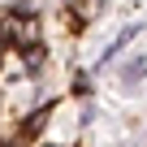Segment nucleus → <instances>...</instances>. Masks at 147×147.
<instances>
[{"instance_id":"1","label":"nucleus","mask_w":147,"mask_h":147,"mask_svg":"<svg viewBox=\"0 0 147 147\" xmlns=\"http://www.w3.org/2000/svg\"><path fill=\"white\" fill-rule=\"evenodd\" d=\"M138 78H147V61H143V56H138L134 65H125V69H121V82H138Z\"/></svg>"},{"instance_id":"3","label":"nucleus","mask_w":147,"mask_h":147,"mask_svg":"<svg viewBox=\"0 0 147 147\" xmlns=\"http://www.w3.org/2000/svg\"><path fill=\"white\" fill-rule=\"evenodd\" d=\"M39 65H43V52H39V48H35V52H30V56H26V69H39Z\"/></svg>"},{"instance_id":"2","label":"nucleus","mask_w":147,"mask_h":147,"mask_svg":"<svg viewBox=\"0 0 147 147\" xmlns=\"http://www.w3.org/2000/svg\"><path fill=\"white\" fill-rule=\"evenodd\" d=\"M43 121H48V108H39V113H35V117H26V125H22V134H26V138H35V134H39V125H43Z\"/></svg>"}]
</instances>
